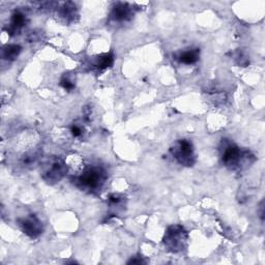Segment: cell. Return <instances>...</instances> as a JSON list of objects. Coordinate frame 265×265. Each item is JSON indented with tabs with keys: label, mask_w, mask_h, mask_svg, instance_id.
I'll list each match as a JSON object with an SVG mask.
<instances>
[{
	"label": "cell",
	"mask_w": 265,
	"mask_h": 265,
	"mask_svg": "<svg viewBox=\"0 0 265 265\" xmlns=\"http://www.w3.org/2000/svg\"><path fill=\"white\" fill-rule=\"evenodd\" d=\"M107 179L106 171L100 166L85 167L76 178V183L81 190L95 193L99 192Z\"/></svg>",
	"instance_id": "2"
},
{
	"label": "cell",
	"mask_w": 265,
	"mask_h": 265,
	"mask_svg": "<svg viewBox=\"0 0 265 265\" xmlns=\"http://www.w3.org/2000/svg\"><path fill=\"white\" fill-rule=\"evenodd\" d=\"M170 152L172 157L176 160L178 164L185 167H192L196 162L195 149L193 143L189 140H178L173 146L170 148Z\"/></svg>",
	"instance_id": "5"
},
{
	"label": "cell",
	"mask_w": 265,
	"mask_h": 265,
	"mask_svg": "<svg viewBox=\"0 0 265 265\" xmlns=\"http://www.w3.org/2000/svg\"><path fill=\"white\" fill-rule=\"evenodd\" d=\"M65 163H66V166H67L68 170L75 171V173H78V174L85 168L82 158L79 157V156H77V155H73V156L68 157L66 159V161H65ZM78 174H77V175H78Z\"/></svg>",
	"instance_id": "13"
},
{
	"label": "cell",
	"mask_w": 265,
	"mask_h": 265,
	"mask_svg": "<svg viewBox=\"0 0 265 265\" xmlns=\"http://www.w3.org/2000/svg\"><path fill=\"white\" fill-rule=\"evenodd\" d=\"M57 17L62 23L68 25L78 19V8L74 2H64L57 7Z\"/></svg>",
	"instance_id": "7"
},
{
	"label": "cell",
	"mask_w": 265,
	"mask_h": 265,
	"mask_svg": "<svg viewBox=\"0 0 265 265\" xmlns=\"http://www.w3.org/2000/svg\"><path fill=\"white\" fill-rule=\"evenodd\" d=\"M71 133L75 138H80V137H82V135L84 134V127L79 123H74L71 126Z\"/></svg>",
	"instance_id": "15"
},
{
	"label": "cell",
	"mask_w": 265,
	"mask_h": 265,
	"mask_svg": "<svg viewBox=\"0 0 265 265\" xmlns=\"http://www.w3.org/2000/svg\"><path fill=\"white\" fill-rule=\"evenodd\" d=\"M199 58H200V50L197 48L184 50L177 55V61L181 63H183L186 65L196 63L199 61Z\"/></svg>",
	"instance_id": "9"
},
{
	"label": "cell",
	"mask_w": 265,
	"mask_h": 265,
	"mask_svg": "<svg viewBox=\"0 0 265 265\" xmlns=\"http://www.w3.org/2000/svg\"><path fill=\"white\" fill-rule=\"evenodd\" d=\"M127 263H129V264H141V263H145V261L141 257L140 258L134 257V258H132Z\"/></svg>",
	"instance_id": "17"
},
{
	"label": "cell",
	"mask_w": 265,
	"mask_h": 265,
	"mask_svg": "<svg viewBox=\"0 0 265 265\" xmlns=\"http://www.w3.org/2000/svg\"><path fill=\"white\" fill-rule=\"evenodd\" d=\"M114 62V57L112 54L110 53H106V54H102L99 55L95 58V61H93V67L96 68L98 71H104L108 67H111L113 65Z\"/></svg>",
	"instance_id": "11"
},
{
	"label": "cell",
	"mask_w": 265,
	"mask_h": 265,
	"mask_svg": "<svg viewBox=\"0 0 265 265\" xmlns=\"http://www.w3.org/2000/svg\"><path fill=\"white\" fill-rule=\"evenodd\" d=\"M18 225L22 231L31 238L39 237L44 231V227H42L41 220L34 215H29L25 218L19 219Z\"/></svg>",
	"instance_id": "6"
},
{
	"label": "cell",
	"mask_w": 265,
	"mask_h": 265,
	"mask_svg": "<svg viewBox=\"0 0 265 265\" xmlns=\"http://www.w3.org/2000/svg\"><path fill=\"white\" fill-rule=\"evenodd\" d=\"M133 16H134L133 7L129 3H123V2L116 3L113 6L112 12H111V15H110L111 20L117 23L129 21Z\"/></svg>",
	"instance_id": "8"
},
{
	"label": "cell",
	"mask_w": 265,
	"mask_h": 265,
	"mask_svg": "<svg viewBox=\"0 0 265 265\" xmlns=\"http://www.w3.org/2000/svg\"><path fill=\"white\" fill-rule=\"evenodd\" d=\"M22 48L19 45H6L2 49V58L7 61H13L21 53Z\"/></svg>",
	"instance_id": "12"
},
{
	"label": "cell",
	"mask_w": 265,
	"mask_h": 265,
	"mask_svg": "<svg viewBox=\"0 0 265 265\" xmlns=\"http://www.w3.org/2000/svg\"><path fill=\"white\" fill-rule=\"evenodd\" d=\"M61 85L65 90H73L75 88V83L67 77H63L61 81Z\"/></svg>",
	"instance_id": "16"
},
{
	"label": "cell",
	"mask_w": 265,
	"mask_h": 265,
	"mask_svg": "<svg viewBox=\"0 0 265 265\" xmlns=\"http://www.w3.org/2000/svg\"><path fill=\"white\" fill-rule=\"evenodd\" d=\"M221 157L223 164L233 171L245 170L255 163L256 158L249 149H243L229 140H223L221 145Z\"/></svg>",
	"instance_id": "1"
},
{
	"label": "cell",
	"mask_w": 265,
	"mask_h": 265,
	"mask_svg": "<svg viewBox=\"0 0 265 265\" xmlns=\"http://www.w3.org/2000/svg\"><path fill=\"white\" fill-rule=\"evenodd\" d=\"M26 24H27V17L20 11L15 12L12 15L11 26H10V29H8V33L20 32L24 26H26Z\"/></svg>",
	"instance_id": "10"
},
{
	"label": "cell",
	"mask_w": 265,
	"mask_h": 265,
	"mask_svg": "<svg viewBox=\"0 0 265 265\" xmlns=\"http://www.w3.org/2000/svg\"><path fill=\"white\" fill-rule=\"evenodd\" d=\"M189 241V234L182 225H172L168 227L164 235L163 243L169 252H183Z\"/></svg>",
	"instance_id": "3"
},
{
	"label": "cell",
	"mask_w": 265,
	"mask_h": 265,
	"mask_svg": "<svg viewBox=\"0 0 265 265\" xmlns=\"http://www.w3.org/2000/svg\"><path fill=\"white\" fill-rule=\"evenodd\" d=\"M235 61L239 65L244 66V67H245L247 64L250 63L249 55H247L243 50H238L237 52L235 53Z\"/></svg>",
	"instance_id": "14"
},
{
	"label": "cell",
	"mask_w": 265,
	"mask_h": 265,
	"mask_svg": "<svg viewBox=\"0 0 265 265\" xmlns=\"http://www.w3.org/2000/svg\"><path fill=\"white\" fill-rule=\"evenodd\" d=\"M67 171L65 161L57 157H51L41 166V177L48 183H56L61 181Z\"/></svg>",
	"instance_id": "4"
}]
</instances>
